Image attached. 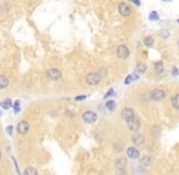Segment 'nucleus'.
Here are the masks:
<instances>
[{"label":"nucleus","instance_id":"f8f14e48","mask_svg":"<svg viewBox=\"0 0 179 175\" xmlns=\"http://www.w3.org/2000/svg\"><path fill=\"white\" fill-rule=\"evenodd\" d=\"M132 142H133L135 146H142L144 143V136L142 134L135 133V134L132 136Z\"/></svg>","mask_w":179,"mask_h":175},{"label":"nucleus","instance_id":"4be33fe9","mask_svg":"<svg viewBox=\"0 0 179 175\" xmlns=\"http://www.w3.org/2000/svg\"><path fill=\"white\" fill-rule=\"evenodd\" d=\"M23 174H26V175H37L38 174V172H37V169H34V168H26V169H25V172H23Z\"/></svg>","mask_w":179,"mask_h":175},{"label":"nucleus","instance_id":"39448f33","mask_svg":"<svg viewBox=\"0 0 179 175\" xmlns=\"http://www.w3.org/2000/svg\"><path fill=\"white\" fill-rule=\"evenodd\" d=\"M129 54H130L129 52V49L126 45H118L116 48V55L121 60H127L129 57Z\"/></svg>","mask_w":179,"mask_h":175},{"label":"nucleus","instance_id":"393cba45","mask_svg":"<svg viewBox=\"0 0 179 175\" xmlns=\"http://www.w3.org/2000/svg\"><path fill=\"white\" fill-rule=\"evenodd\" d=\"M99 73H100V75L104 78V77L107 74V70H106L105 67H101V68H100V70H99Z\"/></svg>","mask_w":179,"mask_h":175},{"label":"nucleus","instance_id":"f03ea898","mask_svg":"<svg viewBox=\"0 0 179 175\" xmlns=\"http://www.w3.org/2000/svg\"><path fill=\"white\" fill-rule=\"evenodd\" d=\"M150 99L156 102H161L166 99V93L162 89H154L150 91Z\"/></svg>","mask_w":179,"mask_h":175},{"label":"nucleus","instance_id":"6ab92c4d","mask_svg":"<svg viewBox=\"0 0 179 175\" xmlns=\"http://www.w3.org/2000/svg\"><path fill=\"white\" fill-rule=\"evenodd\" d=\"M154 43H155L154 36H146V38L144 39V44H145V46H147V48H151V46L154 45Z\"/></svg>","mask_w":179,"mask_h":175},{"label":"nucleus","instance_id":"4468645a","mask_svg":"<svg viewBox=\"0 0 179 175\" xmlns=\"http://www.w3.org/2000/svg\"><path fill=\"white\" fill-rule=\"evenodd\" d=\"M171 104H172L174 109L179 111V94H176L171 97Z\"/></svg>","mask_w":179,"mask_h":175},{"label":"nucleus","instance_id":"1a4fd4ad","mask_svg":"<svg viewBox=\"0 0 179 175\" xmlns=\"http://www.w3.org/2000/svg\"><path fill=\"white\" fill-rule=\"evenodd\" d=\"M29 130V123L27 120H21L18 124H17V131L21 134V135H26Z\"/></svg>","mask_w":179,"mask_h":175},{"label":"nucleus","instance_id":"c756f323","mask_svg":"<svg viewBox=\"0 0 179 175\" xmlns=\"http://www.w3.org/2000/svg\"><path fill=\"white\" fill-rule=\"evenodd\" d=\"M132 80H133V75H128L127 79H126V84H129Z\"/></svg>","mask_w":179,"mask_h":175},{"label":"nucleus","instance_id":"423d86ee","mask_svg":"<svg viewBox=\"0 0 179 175\" xmlns=\"http://www.w3.org/2000/svg\"><path fill=\"white\" fill-rule=\"evenodd\" d=\"M140 127H142V120H140V118H139L138 116H135L133 120H130V122L127 123L128 130H130V131H133V133H137V131L140 129Z\"/></svg>","mask_w":179,"mask_h":175},{"label":"nucleus","instance_id":"c85d7f7f","mask_svg":"<svg viewBox=\"0 0 179 175\" xmlns=\"http://www.w3.org/2000/svg\"><path fill=\"white\" fill-rule=\"evenodd\" d=\"M12 162H14V164H15V169H16V172L17 173H20V169H18V165H17V162H16V159L12 157Z\"/></svg>","mask_w":179,"mask_h":175},{"label":"nucleus","instance_id":"bb28decb","mask_svg":"<svg viewBox=\"0 0 179 175\" xmlns=\"http://www.w3.org/2000/svg\"><path fill=\"white\" fill-rule=\"evenodd\" d=\"M12 130H14V127H12V125H9V127L6 128V131H7L9 135H12Z\"/></svg>","mask_w":179,"mask_h":175},{"label":"nucleus","instance_id":"2f4dec72","mask_svg":"<svg viewBox=\"0 0 179 175\" xmlns=\"http://www.w3.org/2000/svg\"><path fill=\"white\" fill-rule=\"evenodd\" d=\"M172 73H173V75H177V74H178V70H177V68H176V67L173 68V72H172Z\"/></svg>","mask_w":179,"mask_h":175},{"label":"nucleus","instance_id":"c9c22d12","mask_svg":"<svg viewBox=\"0 0 179 175\" xmlns=\"http://www.w3.org/2000/svg\"><path fill=\"white\" fill-rule=\"evenodd\" d=\"M177 22H178V25H179V20H177Z\"/></svg>","mask_w":179,"mask_h":175},{"label":"nucleus","instance_id":"9b49d317","mask_svg":"<svg viewBox=\"0 0 179 175\" xmlns=\"http://www.w3.org/2000/svg\"><path fill=\"white\" fill-rule=\"evenodd\" d=\"M115 165H116V168L118 169L119 173H124V169H126V167H127V159L123 158V157H121V158H118V159L116 161Z\"/></svg>","mask_w":179,"mask_h":175},{"label":"nucleus","instance_id":"f704fd0d","mask_svg":"<svg viewBox=\"0 0 179 175\" xmlns=\"http://www.w3.org/2000/svg\"><path fill=\"white\" fill-rule=\"evenodd\" d=\"M162 1H171V0H162Z\"/></svg>","mask_w":179,"mask_h":175},{"label":"nucleus","instance_id":"473e14b6","mask_svg":"<svg viewBox=\"0 0 179 175\" xmlns=\"http://www.w3.org/2000/svg\"><path fill=\"white\" fill-rule=\"evenodd\" d=\"M66 113H67V114H68V116H71V117H74V114H73V113H72L71 111H66Z\"/></svg>","mask_w":179,"mask_h":175},{"label":"nucleus","instance_id":"20e7f679","mask_svg":"<svg viewBox=\"0 0 179 175\" xmlns=\"http://www.w3.org/2000/svg\"><path fill=\"white\" fill-rule=\"evenodd\" d=\"M82 119L88 124H93L98 120V114L93 111H85L82 113Z\"/></svg>","mask_w":179,"mask_h":175},{"label":"nucleus","instance_id":"7c9ffc66","mask_svg":"<svg viewBox=\"0 0 179 175\" xmlns=\"http://www.w3.org/2000/svg\"><path fill=\"white\" fill-rule=\"evenodd\" d=\"M129 1H132V2H134L135 5H140V1H139V0H129Z\"/></svg>","mask_w":179,"mask_h":175},{"label":"nucleus","instance_id":"f257e3e1","mask_svg":"<svg viewBox=\"0 0 179 175\" xmlns=\"http://www.w3.org/2000/svg\"><path fill=\"white\" fill-rule=\"evenodd\" d=\"M101 78L103 77L100 75L99 72H91V73H89V74L85 75V83L88 85H96V84L100 83Z\"/></svg>","mask_w":179,"mask_h":175},{"label":"nucleus","instance_id":"0eeeda50","mask_svg":"<svg viewBox=\"0 0 179 175\" xmlns=\"http://www.w3.org/2000/svg\"><path fill=\"white\" fill-rule=\"evenodd\" d=\"M118 12H119L123 17H128V16H130V13H132V7H130L127 2L122 1V2L118 4Z\"/></svg>","mask_w":179,"mask_h":175},{"label":"nucleus","instance_id":"a211bd4d","mask_svg":"<svg viewBox=\"0 0 179 175\" xmlns=\"http://www.w3.org/2000/svg\"><path fill=\"white\" fill-rule=\"evenodd\" d=\"M12 105V101H11V99H6L5 101H2V102H0V107L2 108V109H9L10 107Z\"/></svg>","mask_w":179,"mask_h":175},{"label":"nucleus","instance_id":"6e6552de","mask_svg":"<svg viewBox=\"0 0 179 175\" xmlns=\"http://www.w3.org/2000/svg\"><path fill=\"white\" fill-rule=\"evenodd\" d=\"M46 78L49 80H53V82L60 80L61 79V72L57 68H50L49 70H46Z\"/></svg>","mask_w":179,"mask_h":175},{"label":"nucleus","instance_id":"5701e85b","mask_svg":"<svg viewBox=\"0 0 179 175\" xmlns=\"http://www.w3.org/2000/svg\"><path fill=\"white\" fill-rule=\"evenodd\" d=\"M106 107H107L108 111H115L116 109V104H115V101H112V100H110V101H107V104H106Z\"/></svg>","mask_w":179,"mask_h":175},{"label":"nucleus","instance_id":"4c0bfd02","mask_svg":"<svg viewBox=\"0 0 179 175\" xmlns=\"http://www.w3.org/2000/svg\"><path fill=\"white\" fill-rule=\"evenodd\" d=\"M178 45H179V43H178Z\"/></svg>","mask_w":179,"mask_h":175},{"label":"nucleus","instance_id":"f3484780","mask_svg":"<svg viewBox=\"0 0 179 175\" xmlns=\"http://www.w3.org/2000/svg\"><path fill=\"white\" fill-rule=\"evenodd\" d=\"M146 70H147V66H146L145 63H138V65H137V70H135V72L140 75V74H144V73L146 72Z\"/></svg>","mask_w":179,"mask_h":175},{"label":"nucleus","instance_id":"ddd939ff","mask_svg":"<svg viewBox=\"0 0 179 175\" xmlns=\"http://www.w3.org/2000/svg\"><path fill=\"white\" fill-rule=\"evenodd\" d=\"M140 165H142L143 168H149V167L151 165V158H150L149 156H143V157L140 158Z\"/></svg>","mask_w":179,"mask_h":175},{"label":"nucleus","instance_id":"72a5a7b5","mask_svg":"<svg viewBox=\"0 0 179 175\" xmlns=\"http://www.w3.org/2000/svg\"><path fill=\"white\" fill-rule=\"evenodd\" d=\"M0 159H1V150H0Z\"/></svg>","mask_w":179,"mask_h":175},{"label":"nucleus","instance_id":"dca6fc26","mask_svg":"<svg viewBox=\"0 0 179 175\" xmlns=\"http://www.w3.org/2000/svg\"><path fill=\"white\" fill-rule=\"evenodd\" d=\"M10 82L5 75H0V89H6L9 86Z\"/></svg>","mask_w":179,"mask_h":175},{"label":"nucleus","instance_id":"a878e982","mask_svg":"<svg viewBox=\"0 0 179 175\" xmlns=\"http://www.w3.org/2000/svg\"><path fill=\"white\" fill-rule=\"evenodd\" d=\"M85 99H87L85 95H79V96H76V97H74L76 101H83V100H85Z\"/></svg>","mask_w":179,"mask_h":175},{"label":"nucleus","instance_id":"cd10ccee","mask_svg":"<svg viewBox=\"0 0 179 175\" xmlns=\"http://www.w3.org/2000/svg\"><path fill=\"white\" fill-rule=\"evenodd\" d=\"M112 94H113V89H110L107 93H106V95H105L104 97H105V99H108L110 96H112Z\"/></svg>","mask_w":179,"mask_h":175},{"label":"nucleus","instance_id":"2eb2a0df","mask_svg":"<svg viewBox=\"0 0 179 175\" xmlns=\"http://www.w3.org/2000/svg\"><path fill=\"white\" fill-rule=\"evenodd\" d=\"M161 133H162V130H161V128L158 127V125H154L152 127V129H151V134H152V136L154 138H160L161 136Z\"/></svg>","mask_w":179,"mask_h":175},{"label":"nucleus","instance_id":"7ed1b4c3","mask_svg":"<svg viewBox=\"0 0 179 175\" xmlns=\"http://www.w3.org/2000/svg\"><path fill=\"white\" fill-rule=\"evenodd\" d=\"M121 117H122V119H123L126 123L133 120L134 117H135L134 109H133L132 107H124V108L122 109V112H121Z\"/></svg>","mask_w":179,"mask_h":175},{"label":"nucleus","instance_id":"b1692460","mask_svg":"<svg viewBox=\"0 0 179 175\" xmlns=\"http://www.w3.org/2000/svg\"><path fill=\"white\" fill-rule=\"evenodd\" d=\"M20 111H21V108H20V101L17 100V101L14 102V112L15 113H18Z\"/></svg>","mask_w":179,"mask_h":175},{"label":"nucleus","instance_id":"412c9836","mask_svg":"<svg viewBox=\"0 0 179 175\" xmlns=\"http://www.w3.org/2000/svg\"><path fill=\"white\" fill-rule=\"evenodd\" d=\"M155 70L157 73H162L163 72V63H162V61H158V62L155 63Z\"/></svg>","mask_w":179,"mask_h":175},{"label":"nucleus","instance_id":"e433bc0d","mask_svg":"<svg viewBox=\"0 0 179 175\" xmlns=\"http://www.w3.org/2000/svg\"><path fill=\"white\" fill-rule=\"evenodd\" d=\"M0 117H1V112H0Z\"/></svg>","mask_w":179,"mask_h":175},{"label":"nucleus","instance_id":"aec40b11","mask_svg":"<svg viewBox=\"0 0 179 175\" xmlns=\"http://www.w3.org/2000/svg\"><path fill=\"white\" fill-rule=\"evenodd\" d=\"M158 18H160V15H158L157 11H151V12L149 13V20H150V21L154 22V21H157Z\"/></svg>","mask_w":179,"mask_h":175},{"label":"nucleus","instance_id":"9d476101","mask_svg":"<svg viewBox=\"0 0 179 175\" xmlns=\"http://www.w3.org/2000/svg\"><path fill=\"white\" fill-rule=\"evenodd\" d=\"M139 156H140V152L137 147H129L127 148V157L129 159H139Z\"/></svg>","mask_w":179,"mask_h":175}]
</instances>
